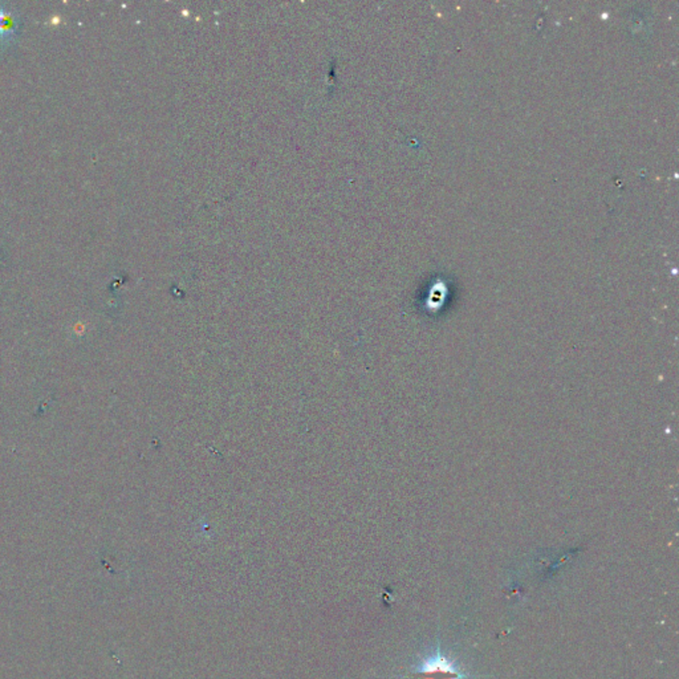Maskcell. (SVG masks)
<instances>
[{
  "mask_svg": "<svg viewBox=\"0 0 679 679\" xmlns=\"http://www.w3.org/2000/svg\"><path fill=\"white\" fill-rule=\"evenodd\" d=\"M413 677L416 679H462L466 674L438 650L422 664Z\"/></svg>",
  "mask_w": 679,
  "mask_h": 679,
  "instance_id": "obj_1",
  "label": "cell"
},
{
  "mask_svg": "<svg viewBox=\"0 0 679 679\" xmlns=\"http://www.w3.org/2000/svg\"><path fill=\"white\" fill-rule=\"evenodd\" d=\"M13 32V20L6 12L0 11V36L10 37Z\"/></svg>",
  "mask_w": 679,
  "mask_h": 679,
  "instance_id": "obj_2",
  "label": "cell"
}]
</instances>
